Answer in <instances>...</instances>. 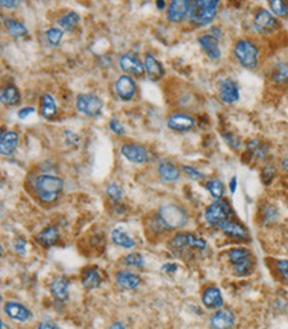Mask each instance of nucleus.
<instances>
[{
    "mask_svg": "<svg viewBox=\"0 0 288 329\" xmlns=\"http://www.w3.org/2000/svg\"><path fill=\"white\" fill-rule=\"evenodd\" d=\"M116 281L120 287L125 288V289H136L140 287L141 278L137 274H134L127 270H121L116 274Z\"/></svg>",
    "mask_w": 288,
    "mask_h": 329,
    "instance_id": "412c9836",
    "label": "nucleus"
},
{
    "mask_svg": "<svg viewBox=\"0 0 288 329\" xmlns=\"http://www.w3.org/2000/svg\"><path fill=\"white\" fill-rule=\"evenodd\" d=\"M20 101V92L16 86L8 85L2 89V103L6 105H17Z\"/></svg>",
    "mask_w": 288,
    "mask_h": 329,
    "instance_id": "2f4dec72",
    "label": "nucleus"
},
{
    "mask_svg": "<svg viewBox=\"0 0 288 329\" xmlns=\"http://www.w3.org/2000/svg\"><path fill=\"white\" fill-rule=\"evenodd\" d=\"M51 293L53 295V298L60 303H64L68 300L69 298V281L68 279L64 276H57L56 279H53L49 285Z\"/></svg>",
    "mask_w": 288,
    "mask_h": 329,
    "instance_id": "f3484780",
    "label": "nucleus"
},
{
    "mask_svg": "<svg viewBox=\"0 0 288 329\" xmlns=\"http://www.w3.org/2000/svg\"><path fill=\"white\" fill-rule=\"evenodd\" d=\"M19 145V134L15 131H7L2 134V141H0V151L3 155H11L16 150Z\"/></svg>",
    "mask_w": 288,
    "mask_h": 329,
    "instance_id": "b1692460",
    "label": "nucleus"
},
{
    "mask_svg": "<svg viewBox=\"0 0 288 329\" xmlns=\"http://www.w3.org/2000/svg\"><path fill=\"white\" fill-rule=\"evenodd\" d=\"M196 125V121L191 116L185 113H174L169 117L168 126L173 130L177 131H187L191 130Z\"/></svg>",
    "mask_w": 288,
    "mask_h": 329,
    "instance_id": "2eb2a0df",
    "label": "nucleus"
},
{
    "mask_svg": "<svg viewBox=\"0 0 288 329\" xmlns=\"http://www.w3.org/2000/svg\"><path fill=\"white\" fill-rule=\"evenodd\" d=\"M229 259L233 263L234 271L238 276H247L252 271V260H251V251L247 248H233L229 252Z\"/></svg>",
    "mask_w": 288,
    "mask_h": 329,
    "instance_id": "39448f33",
    "label": "nucleus"
},
{
    "mask_svg": "<svg viewBox=\"0 0 288 329\" xmlns=\"http://www.w3.org/2000/svg\"><path fill=\"white\" fill-rule=\"evenodd\" d=\"M76 107H77V110L80 113L89 117H96L103 112L104 103L103 100L96 96V94L82 93L76 98Z\"/></svg>",
    "mask_w": 288,
    "mask_h": 329,
    "instance_id": "0eeeda50",
    "label": "nucleus"
},
{
    "mask_svg": "<svg viewBox=\"0 0 288 329\" xmlns=\"http://www.w3.org/2000/svg\"><path fill=\"white\" fill-rule=\"evenodd\" d=\"M14 248L15 251H16L17 254H25V248H27V242H25L23 238H17L16 240H15V244H14Z\"/></svg>",
    "mask_w": 288,
    "mask_h": 329,
    "instance_id": "79ce46f5",
    "label": "nucleus"
},
{
    "mask_svg": "<svg viewBox=\"0 0 288 329\" xmlns=\"http://www.w3.org/2000/svg\"><path fill=\"white\" fill-rule=\"evenodd\" d=\"M274 175H275V168H272V166H267V168H264L263 179L266 181V183H268V182L271 181V179L274 178Z\"/></svg>",
    "mask_w": 288,
    "mask_h": 329,
    "instance_id": "c03bdc74",
    "label": "nucleus"
},
{
    "mask_svg": "<svg viewBox=\"0 0 288 329\" xmlns=\"http://www.w3.org/2000/svg\"><path fill=\"white\" fill-rule=\"evenodd\" d=\"M81 17L77 12L75 11H71V12H67L66 15H62L60 19H58V25L61 29H66V31H73L77 25H79Z\"/></svg>",
    "mask_w": 288,
    "mask_h": 329,
    "instance_id": "c756f323",
    "label": "nucleus"
},
{
    "mask_svg": "<svg viewBox=\"0 0 288 329\" xmlns=\"http://www.w3.org/2000/svg\"><path fill=\"white\" fill-rule=\"evenodd\" d=\"M2 7H7V8H12V7H16V6H19V2H11V0H2Z\"/></svg>",
    "mask_w": 288,
    "mask_h": 329,
    "instance_id": "09e8293b",
    "label": "nucleus"
},
{
    "mask_svg": "<svg viewBox=\"0 0 288 329\" xmlns=\"http://www.w3.org/2000/svg\"><path fill=\"white\" fill-rule=\"evenodd\" d=\"M216 0H196L190 3L189 19L197 25H207L214 20L216 15Z\"/></svg>",
    "mask_w": 288,
    "mask_h": 329,
    "instance_id": "f03ea898",
    "label": "nucleus"
},
{
    "mask_svg": "<svg viewBox=\"0 0 288 329\" xmlns=\"http://www.w3.org/2000/svg\"><path fill=\"white\" fill-rule=\"evenodd\" d=\"M235 57L240 62V65H243L247 69H255L258 67V57H259V52H258L257 45L250 40L242 39L235 44L234 48Z\"/></svg>",
    "mask_w": 288,
    "mask_h": 329,
    "instance_id": "20e7f679",
    "label": "nucleus"
},
{
    "mask_svg": "<svg viewBox=\"0 0 288 329\" xmlns=\"http://www.w3.org/2000/svg\"><path fill=\"white\" fill-rule=\"evenodd\" d=\"M237 185H238L237 177H233V178H231V181H230V191H231V194H234V192L237 191Z\"/></svg>",
    "mask_w": 288,
    "mask_h": 329,
    "instance_id": "8fccbe9b",
    "label": "nucleus"
},
{
    "mask_svg": "<svg viewBox=\"0 0 288 329\" xmlns=\"http://www.w3.org/2000/svg\"><path fill=\"white\" fill-rule=\"evenodd\" d=\"M109 329H126V326L123 325L121 321H114L112 325H110Z\"/></svg>",
    "mask_w": 288,
    "mask_h": 329,
    "instance_id": "3c124183",
    "label": "nucleus"
},
{
    "mask_svg": "<svg viewBox=\"0 0 288 329\" xmlns=\"http://www.w3.org/2000/svg\"><path fill=\"white\" fill-rule=\"evenodd\" d=\"M121 153L127 161L133 162V163H144L149 161L148 150L136 144H125L121 146Z\"/></svg>",
    "mask_w": 288,
    "mask_h": 329,
    "instance_id": "6e6552de",
    "label": "nucleus"
},
{
    "mask_svg": "<svg viewBox=\"0 0 288 329\" xmlns=\"http://www.w3.org/2000/svg\"><path fill=\"white\" fill-rule=\"evenodd\" d=\"M158 174L164 182H175L179 178V170L174 163L169 161H162L158 164Z\"/></svg>",
    "mask_w": 288,
    "mask_h": 329,
    "instance_id": "a878e982",
    "label": "nucleus"
},
{
    "mask_svg": "<svg viewBox=\"0 0 288 329\" xmlns=\"http://www.w3.org/2000/svg\"><path fill=\"white\" fill-rule=\"evenodd\" d=\"M190 3L189 0H173L168 7V20L172 23L183 20L189 15Z\"/></svg>",
    "mask_w": 288,
    "mask_h": 329,
    "instance_id": "4468645a",
    "label": "nucleus"
},
{
    "mask_svg": "<svg viewBox=\"0 0 288 329\" xmlns=\"http://www.w3.org/2000/svg\"><path fill=\"white\" fill-rule=\"evenodd\" d=\"M276 270L281 278L288 281V260H279L276 263Z\"/></svg>",
    "mask_w": 288,
    "mask_h": 329,
    "instance_id": "a19ab883",
    "label": "nucleus"
},
{
    "mask_svg": "<svg viewBox=\"0 0 288 329\" xmlns=\"http://www.w3.org/2000/svg\"><path fill=\"white\" fill-rule=\"evenodd\" d=\"M170 244L174 248H185V247H191L197 250H205L206 240L193 235V234H177L172 240Z\"/></svg>",
    "mask_w": 288,
    "mask_h": 329,
    "instance_id": "1a4fd4ad",
    "label": "nucleus"
},
{
    "mask_svg": "<svg viewBox=\"0 0 288 329\" xmlns=\"http://www.w3.org/2000/svg\"><path fill=\"white\" fill-rule=\"evenodd\" d=\"M210 32H211L210 35H211L215 40H219V39L222 38V32H220V29L218 27H213L210 29Z\"/></svg>",
    "mask_w": 288,
    "mask_h": 329,
    "instance_id": "de8ad7c7",
    "label": "nucleus"
},
{
    "mask_svg": "<svg viewBox=\"0 0 288 329\" xmlns=\"http://www.w3.org/2000/svg\"><path fill=\"white\" fill-rule=\"evenodd\" d=\"M157 7L159 8V10H162V8L165 7V3H164V2H158V3H157Z\"/></svg>",
    "mask_w": 288,
    "mask_h": 329,
    "instance_id": "864d4df0",
    "label": "nucleus"
},
{
    "mask_svg": "<svg viewBox=\"0 0 288 329\" xmlns=\"http://www.w3.org/2000/svg\"><path fill=\"white\" fill-rule=\"evenodd\" d=\"M145 71L148 73L149 79L153 80V81H157V80L162 79L165 75V69L162 67V64L158 61L157 58L154 57L153 55L148 53V55L145 56Z\"/></svg>",
    "mask_w": 288,
    "mask_h": 329,
    "instance_id": "4be33fe9",
    "label": "nucleus"
},
{
    "mask_svg": "<svg viewBox=\"0 0 288 329\" xmlns=\"http://www.w3.org/2000/svg\"><path fill=\"white\" fill-rule=\"evenodd\" d=\"M281 168H283V170L288 172V154L285 155L284 159H283V162H281Z\"/></svg>",
    "mask_w": 288,
    "mask_h": 329,
    "instance_id": "603ef678",
    "label": "nucleus"
},
{
    "mask_svg": "<svg viewBox=\"0 0 288 329\" xmlns=\"http://www.w3.org/2000/svg\"><path fill=\"white\" fill-rule=\"evenodd\" d=\"M123 263L126 266H131V267H144L145 266V259L142 257V255L138 254V252H134V254H129L125 256L123 259Z\"/></svg>",
    "mask_w": 288,
    "mask_h": 329,
    "instance_id": "e433bc0d",
    "label": "nucleus"
},
{
    "mask_svg": "<svg viewBox=\"0 0 288 329\" xmlns=\"http://www.w3.org/2000/svg\"><path fill=\"white\" fill-rule=\"evenodd\" d=\"M272 81L276 84H287L288 82V64L278 62L272 71Z\"/></svg>",
    "mask_w": 288,
    "mask_h": 329,
    "instance_id": "473e14b6",
    "label": "nucleus"
},
{
    "mask_svg": "<svg viewBox=\"0 0 288 329\" xmlns=\"http://www.w3.org/2000/svg\"><path fill=\"white\" fill-rule=\"evenodd\" d=\"M223 233L229 235L231 238H235V239H240V240H246L248 239V233L244 228L242 224L237 222H233V220H226V222H223L222 224L218 226Z\"/></svg>",
    "mask_w": 288,
    "mask_h": 329,
    "instance_id": "5701e85b",
    "label": "nucleus"
},
{
    "mask_svg": "<svg viewBox=\"0 0 288 329\" xmlns=\"http://www.w3.org/2000/svg\"><path fill=\"white\" fill-rule=\"evenodd\" d=\"M219 97L223 103L234 104L239 100V88L237 82L231 79H226L220 84Z\"/></svg>",
    "mask_w": 288,
    "mask_h": 329,
    "instance_id": "a211bd4d",
    "label": "nucleus"
},
{
    "mask_svg": "<svg viewBox=\"0 0 288 329\" xmlns=\"http://www.w3.org/2000/svg\"><path fill=\"white\" fill-rule=\"evenodd\" d=\"M162 271L168 272V274H174V272L178 271V266L174 263H166L162 266Z\"/></svg>",
    "mask_w": 288,
    "mask_h": 329,
    "instance_id": "49530a36",
    "label": "nucleus"
},
{
    "mask_svg": "<svg viewBox=\"0 0 288 329\" xmlns=\"http://www.w3.org/2000/svg\"><path fill=\"white\" fill-rule=\"evenodd\" d=\"M186 222H187V214L181 206L168 203V205L162 206L158 211V223L164 228L174 230V228L185 226Z\"/></svg>",
    "mask_w": 288,
    "mask_h": 329,
    "instance_id": "7ed1b4c3",
    "label": "nucleus"
},
{
    "mask_svg": "<svg viewBox=\"0 0 288 329\" xmlns=\"http://www.w3.org/2000/svg\"><path fill=\"white\" fill-rule=\"evenodd\" d=\"M118 65L123 72L131 73V75L141 76L145 72V65L134 53H125L121 56L118 60Z\"/></svg>",
    "mask_w": 288,
    "mask_h": 329,
    "instance_id": "ddd939ff",
    "label": "nucleus"
},
{
    "mask_svg": "<svg viewBox=\"0 0 288 329\" xmlns=\"http://www.w3.org/2000/svg\"><path fill=\"white\" fill-rule=\"evenodd\" d=\"M231 214L233 211L229 203L225 201H216L206 209L205 219L213 226H219L223 222L230 220Z\"/></svg>",
    "mask_w": 288,
    "mask_h": 329,
    "instance_id": "423d86ee",
    "label": "nucleus"
},
{
    "mask_svg": "<svg viewBox=\"0 0 288 329\" xmlns=\"http://www.w3.org/2000/svg\"><path fill=\"white\" fill-rule=\"evenodd\" d=\"M4 27L7 29L8 34L14 38H24L28 35V29L25 25L20 21L15 20V19H4Z\"/></svg>",
    "mask_w": 288,
    "mask_h": 329,
    "instance_id": "c85d7f7f",
    "label": "nucleus"
},
{
    "mask_svg": "<svg viewBox=\"0 0 288 329\" xmlns=\"http://www.w3.org/2000/svg\"><path fill=\"white\" fill-rule=\"evenodd\" d=\"M122 189L117 183H110L107 187V195L109 196L113 202H120L121 198H122Z\"/></svg>",
    "mask_w": 288,
    "mask_h": 329,
    "instance_id": "4c0bfd02",
    "label": "nucleus"
},
{
    "mask_svg": "<svg viewBox=\"0 0 288 329\" xmlns=\"http://www.w3.org/2000/svg\"><path fill=\"white\" fill-rule=\"evenodd\" d=\"M116 92L121 100L129 101L136 94V82L131 76H121L116 81Z\"/></svg>",
    "mask_w": 288,
    "mask_h": 329,
    "instance_id": "dca6fc26",
    "label": "nucleus"
},
{
    "mask_svg": "<svg viewBox=\"0 0 288 329\" xmlns=\"http://www.w3.org/2000/svg\"><path fill=\"white\" fill-rule=\"evenodd\" d=\"M222 137L225 138V141H226L227 144L230 145L233 149H238L240 146L239 138H238L235 134L229 133V131H225V133H222Z\"/></svg>",
    "mask_w": 288,
    "mask_h": 329,
    "instance_id": "ea45409f",
    "label": "nucleus"
},
{
    "mask_svg": "<svg viewBox=\"0 0 288 329\" xmlns=\"http://www.w3.org/2000/svg\"><path fill=\"white\" fill-rule=\"evenodd\" d=\"M234 325L235 315L230 309H219L210 319V326L213 329H231Z\"/></svg>",
    "mask_w": 288,
    "mask_h": 329,
    "instance_id": "f8f14e48",
    "label": "nucleus"
},
{
    "mask_svg": "<svg viewBox=\"0 0 288 329\" xmlns=\"http://www.w3.org/2000/svg\"><path fill=\"white\" fill-rule=\"evenodd\" d=\"M41 114L45 118H53L57 114L56 101L49 93H45L43 98H41Z\"/></svg>",
    "mask_w": 288,
    "mask_h": 329,
    "instance_id": "7c9ffc66",
    "label": "nucleus"
},
{
    "mask_svg": "<svg viewBox=\"0 0 288 329\" xmlns=\"http://www.w3.org/2000/svg\"><path fill=\"white\" fill-rule=\"evenodd\" d=\"M62 187H64L62 179L55 175H39L35 182V189L38 192L39 199L45 203L55 202L58 194L62 191Z\"/></svg>",
    "mask_w": 288,
    "mask_h": 329,
    "instance_id": "f257e3e1",
    "label": "nucleus"
},
{
    "mask_svg": "<svg viewBox=\"0 0 288 329\" xmlns=\"http://www.w3.org/2000/svg\"><path fill=\"white\" fill-rule=\"evenodd\" d=\"M182 170L186 173V175H187V177H190V178L194 179V181H199V179L205 178V174H203L202 172H199L198 169L193 168V166L183 164V166H182Z\"/></svg>",
    "mask_w": 288,
    "mask_h": 329,
    "instance_id": "58836bf2",
    "label": "nucleus"
},
{
    "mask_svg": "<svg viewBox=\"0 0 288 329\" xmlns=\"http://www.w3.org/2000/svg\"><path fill=\"white\" fill-rule=\"evenodd\" d=\"M32 113H35V108L34 107H28V108H23L17 112V116L20 117L21 120L23 118H27L28 116H31Z\"/></svg>",
    "mask_w": 288,
    "mask_h": 329,
    "instance_id": "a18cd8bd",
    "label": "nucleus"
},
{
    "mask_svg": "<svg viewBox=\"0 0 288 329\" xmlns=\"http://www.w3.org/2000/svg\"><path fill=\"white\" fill-rule=\"evenodd\" d=\"M109 127H110V130L113 131V133L120 134V136H121V134L125 133V127H123L122 125H121V123L116 120V118H114V120L110 121Z\"/></svg>",
    "mask_w": 288,
    "mask_h": 329,
    "instance_id": "37998d69",
    "label": "nucleus"
},
{
    "mask_svg": "<svg viewBox=\"0 0 288 329\" xmlns=\"http://www.w3.org/2000/svg\"><path fill=\"white\" fill-rule=\"evenodd\" d=\"M112 240H113L114 244H117L118 247H122V248H126V250H132V248L136 247V240L123 230L122 227H116L112 231Z\"/></svg>",
    "mask_w": 288,
    "mask_h": 329,
    "instance_id": "393cba45",
    "label": "nucleus"
},
{
    "mask_svg": "<svg viewBox=\"0 0 288 329\" xmlns=\"http://www.w3.org/2000/svg\"><path fill=\"white\" fill-rule=\"evenodd\" d=\"M202 302L205 304L206 308L209 309H218L223 305V298L222 292L219 288L216 287H209L203 291Z\"/></svg>",
    "mask_w": 288,
    "mask_h": 329,
    "instance_id": "aec40b11",
    "label": "nucleus"
},
{
    "mask_svg": "<svg viewBox=\"0 0 288 329\" xmlns=\"http://www.w3.org/2000/svg\"><path fill=\"white\" fill-rule=\"evenodd\" d=\"M199 45L202 47L203 51L206 52L207 57L211 60H218L220 57V48L218 45V40L211 36V35H202L198 38Z\"/></svg>",
    "mask_w": 288,
    "mask_h": 329,
    "instance_id": "6ab92c4d",
    "label": "nucleus"
},
{
    "mask_svg": "<svg viewBox=\"0 0 288 329\" xmlns=\"http://www.w3.org/2000/svg\"><path fill=\"white\" fill-rule=\"evenodd\" d=\"M45 35H47V40H48L49 44L53 45V47H57V45L61 43L64 32H62L61 28L53 27V28H49L48 31L45 32Z\"/></svg>",
    "mask_w": 288,
    "mask_h": 329,
    "instance_id": "f704fd0d",
    "label": "nucleus"
},
{
    "mask_svg": "<svg viewBox=\"0 0 288 329\" xmlns=\"http://www.w3.org/2000/svg\"><path fill=\"white\" fill-rule=\"evenodd\" d=\"M58 237H60V233H58L57 227L48 226V227H45L44 230L41 231V233L38 234L36 240H38L41 246L51 247V246H53V244L57 243Z\"/></svg>",
    "mask_w": 288,
    "mask_h": 329,
    "instance_id": "bb28decb",
    "label": "nucleus"
},
{
    "mask_svg": "<svg viewBox=\"0 0 288 329\" xmlns=\"http://www.w3.org/2000/svg\"><path fill=\"white\" fill-rule=\"evenodd\" d=\"M206 189L209 190L211 196H214L215 199L222 198L223 194H225V186L219 179H210V181L206 182Z\"/></svg>",
    "mask_w": 288,
    "mask_h": 329,
    "instance_id": "72a5a7b5",
    "label": "nucleus"
},
{
    "mask_svg": "<svg viewBox=\"0 0 288 329\" xmlns=\"http://www.w3.org/2000/svg\"><path fill=\"white\" fill-rule=\"evenodd\" d=\"M270 8H271V11L276 16H288V3H285V2H280V0L270 2Z\"/></svg>",
    "mask_w": 288,
    "mask_h": 329,
    "instance_id": "c9c22d12",
    "label": "nucleus"
},
{
    "mask_svg": "<svg viewBox=\"0 0 288 329\" xmlns=\"http://www.w3.org/2000/svg\"><path fill=\"white\" fill-rule=\"evenodd\" d=\"M254 25L259 32H272L278 28V20L267 10H259L255 14Z\"/></svg>",
    "mask_w": 288,
    "mask_h": 329,
    "instance_id": "9b49d317",
    "label": "nucleus"
},
{
    "mask_svg": "<svg viewBox=\"0 0 288 329\" xmlns=\"http://www.w3.org/2000/svg\"><path fill=\"white\" fill-rule=\"evenodd\" d=\"M4 312L10 319L19 322H25L32 319V312L25 305L17 302H7L4 304Z\"/></svg>",
    "mask_w": 288,
    "mask_h": 329,
    "instance_id": "9d476101",
    "label": "nucleus"
},
{
    "mask_svg": "<svg viewBox=\"0 0 288 329\" xmlns=\"http://www.w3.org/2000/svg\"><path fill=\"white\" fill-rule=\"evenodd\" d=\"M82 285L86 288V289H94V288H99L101 285V275H100L99 270L96 267H90L86 268L84 274H82Z\"/></svg>",
    "mask_w": 288,
    "mask_h": 329,
    "instance_id": "cd10ccee",
    "label": "nucleus"
}]
</instances>
